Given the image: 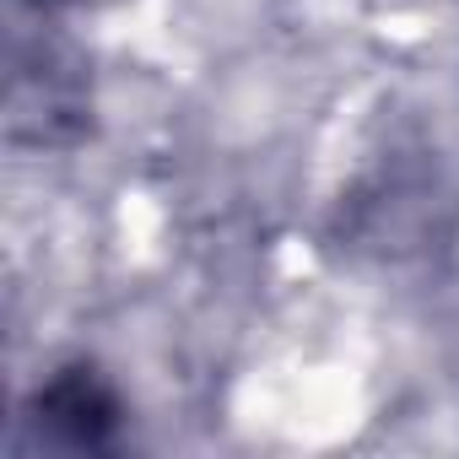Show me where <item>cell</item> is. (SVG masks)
I'll return each mask as SVG.
<instances>
[{
  "mask_svg": "<svg viewBox=\"0 0 459 459\" xmlns=\"http://www.w3.org/2000/svg\"><path fill=\"white\" fill-rule=\"evenodd\" d=\"M92 55L60 0H6V135L65 152L92 130Z\"/></svg>",
  "mask_w": 459,
  "mask_h": 459,
  "instance_id": "obj_1",
  "label": "cell"
},
{
  "mask_svg": "<svg viewBox=\"0 0 459 459\" xmlns=\"http://www.w3.org/2000/svg\"><path fill=\"white\" fill-rule=\"evenodd\" d=\"M125 400L92 362L55 368L22 405V443L33 448H114Z\"/></svg>",
  "mask_w": 459,
  "mask_h": 459,
  "instance_id": "obj_2",
  "label": "cell"
}]
</instances>
